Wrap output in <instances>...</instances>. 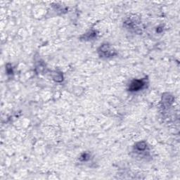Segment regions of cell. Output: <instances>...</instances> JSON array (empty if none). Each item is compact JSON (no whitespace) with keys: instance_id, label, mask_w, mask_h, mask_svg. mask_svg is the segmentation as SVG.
<instances>
[{"instance_id":"1","label":"cell","mask_w":180,"mask_h":180,"mask_svg":"<svg viewBox=\"0 0 180 180\" xmlns=\"http://www.w3.org/2000/svg\"><path fill=\"white\" fill-rule=\"evenodd\" d=\"M144 85V82L142 80H136V81L133 82L131 85V89H132L133 91L135 90H138L140 88H142Z\"/></svg>"}]
</instances>
